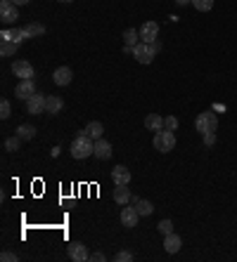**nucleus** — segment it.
I'll return each mask as SVG.
<instances>
[{"label":"nucleus","instance_id":"1","mask_svg":"<svg viewBox=\"0 0 237 262\" xmlns=\"http://www.w3.org/2000/svg\"><path fill=\"white\" fill-rule=\"evenodd\" d=\"M93 151H95V139L88 137L86 130L79 132V137L71 142V156L81 161V158H88V156L93 154Z\"/></svg>","mask_w":237,"mask_h":262},{"label":"nucleus","instance_id":"2","mask_svg":"<svg viewBox=\"0 0 237 262\" xmlns=\"http://www.w3.org/2000/svg\"><path fill=\"white\" fill-rule=\"evenodd\" d=\"M157 52H159V43H142L140 40V43L133 47V57L140 64H152L154 57H157Z\"/></svg>","mask_w":237,"mask_h":262},{"label":"nucleus","instance_id":"3","mask_svg":"<svg viewBox=\"0 0 237 262\" xmlns=\"http://www.w3.org/2000/svg\"><path fill=\"white\" fill-rule=\"evenodd\" d=\"M154 149L161 151V154H168V151H173L175 149V135L171 130H159L154 132Z\"/></svg>","mask_w":237,"mask_h":262},{"label":"nucleus","instance_id":"4","mask_svg":"<svg viewBox=\"0 0 237 262\" xmlns=\"http://www.w3.org/2000/svg\"><path fill=\"white\" fill-rule=\"evenodd\" d=\"M195 128H197V132H202V135H206V132H216V128H218V116L213 114V111L199 114L197 118H195Z\"/></svg>","mask_w":237,"mask_h":262},{"label":"nucleus","instance_id":"5","mask_svg":"<svg viewBox=\"0 0 237 262\" xmlns=\"http://www.w3.org/2000/svg\"><path fill=\"white\" fill-rule=\"evenodd\" d=\"M19 5H15L12 0H0V22L3 24H15L19 19Z\"/></svg>","mask_w":237,"mask_h":262},{"label":"nucleus","instance_id":"6","mask_svg":"<svg viewBox=\"0 0 237 262\" xmlns=\"http://www.w3.org/2000/svg\"><path fill=\"white\" fill-rule=\"evenodd\" d=\"M140 40L142 43H157V36H159V24L157 22H145L140 26Z\"/></svg>","mask_w":237,"mask_h":262},{"label":"nucleus","instance_id":"7","mask_svg":"<svg viewBox=\"0 0 237 262\" xmlns=\"http://www.w3.org/2000/svg\"><path fill=\"white\" fill-rule=\"evenodd\" d=\"M69 257L74 262H86L90 260V253H88V248L81 243V241H71L69 243Z\"/></svg>","mask_w":237,"mask_h":262},{"label":"nucleus","instance_id":"8","mask_svg":"<svg viewBox=\"0 0 237 262\" xmlns=\"http://www.w3.org/2000/svg\"><path fill=\"white\" fill-rule=\"evenodd\" d=\"M45 95H33L31 100H26V111L31 116H38V114H45Z\"/></svg>","mask_w":237,"mask_h":262},{"label":"nucleus","instance_id":"9","mask_svg":"<svg viewBox=\"0 0 237 262\" xmlns=\"http://www.w3.org/2000/svg\"><path fill=\"white\" fill-rule=\"evenodd\" d=\"M15 95H17V100H31L33 95H36V85H33V78H26V80H22V83L17 85V90H15Z\"/></svg>","mask_w":237,"mask_h":262},{"label":"nucleus","instance_id":"10","mask_svg":"<svg viewBox=\"0 0 237 262\" xmlns=\"http://www.w3.org/2000/svg\"><path fill=\"white\" fill-rule=\"evenodd\" d=\"M12 73H15L17 78H22V80L36 76V73H33V66L26 62V59H17V62L12 64Z\"/></svg>","mask_w":237,"mask_h":262},{"label":"nucleus","instance_id":"11","mask_svg":"<svg viewBox=\"0 0 237 262\" xmlns=\"http://www.w3.org/2000/svg\"><path fill=\"white\" fill-rule=\"evenodd\" d=\"M138 220H140V213H138V208H131V206H126V208L121 210V224L124 227H128V229H133V227H138Z\"/></svg>","mask_w":237,"mask_h":262},{"label":"nucleus","instance_id":"12","mask_svg":"<svg viewBox=\"0 0 237 262\" xmlns=\"http://www.w3.org/2000/svg\"><path fill=\"white\" fill-rule=\"evenodd\" d=\"M71 78H74V73H71L69 66H60V69H55V73H52V83L60 85V88H67V85L71 83Z\"/></svg>","mask_w":237,"mask_h":262},{"label":"nucleus","instance_id":"13","mask_svg":"<svg viewBox=\"0 0 237 262\" xmlns=\"http://www.w3.org/2000/svg\"><path fill=\"white\" fill-rule=\"evenodd\" d=\"M111 182L114 185H131V170L126 165H114V170H111Z\"/></svg>","mask_w":237,"mask_h":262},{"label":"nucleus","instance_id":"14","mask_svg":"<svg viewBox=\"0 0 237 262\" xmlns=\"http://www.w3.org/2000/svg\"><path fill=\"white\" fill-rule=\"evenodd\" d=\"M181 248H183V239L175 234V231L166 234V236H164V250H166V253H178Z\"/></svg>","mask_w":237,"mask_h":262},{"label":"nucleus","instance_id":"15","mask_svg":"<svg viewBox=\"0 0 237 262\" xmlns=\"http://www.w3.org/2000/svg\"><path fill=\"white\" fill-rule=\"evenodd\" d=\"M95 156H97V158H100V161H107V158H109L111 156V144L109 142H107V139H95V151H93Z\"/></svg>","mask_w":237,"mask_h":262},{"label":"nucleus","instance_id":"16","mask_svg":"<svg viewBox=\"0 0 237 262\" xmlns=\"http://www.w3.org/2000/svg\"><path fill=\"white\" fill-rule=\"evenodd\" d=\"M62 107H64V102H62V97H57V95H50L45 100V114H50V116H57L62 111Z\"/></svg>","mask_w":237,"mask_h":262},{"label":"nucleus","instance_id":"17","mask_svg":"<svg viewBox=\"0 0 237 262\" xmlns=\"http://www.w3.org/2000/svg\"><path fill=\"white\" fill-rule=\"evenodd\" d=\"M131 199H133V196H131L128 185H116V189H114V201H116L118 206H128V201Z\"/></svg>","mask_w":237,"mask_h":262},{"label":"nucleus","instance_id":"18","mask_svg":"<svg viewBox=\"0 0 237 262\" xmlns=\"http://www.w3.org/2000/svg\"><path fill=\"white\" fill-rule=\"evenodd\" d=\"M145 128L152 132H159V130H164V118L159 114H150L147 118H145Z\"/></svg>","mask_w":237,"mask_h":262},{"label":"nucleus","instance_id":"19","mask_svg":"<svg viewBox=\"0 0 237 262\" xmlns=\"http://www.w3.org/2000/svg\"><path fill=\"white\" fill-rule=\"evenodd\" d=\"M102 132H104V125L100 123V121H90V123L86 125V135H88V137L100 139V137H102Z\"/></svg>","mask_w":237,"mask_h":262},{"label":"nucleus","instance_id":"20","mask_svg":"<svg viewBox=\"0 0 237 262\" xmlns=\"http://www.w3.org/2000/svg\"><path fill=\"white\" fill-rule=\"evenodd\" d=\"M26 38H31V36L26 33V29H24V26H15V29H10V40H12V43L22 45Z\"/></svg>","mask_w":237,"mask_h":262},{"label":"nucleus","instance_id":"21","mask_svg":"<svg viewBox=\"0 0 237 262\" xmlns=\"http://www.w3.org/2000/svg\"><path fill=\"white\" fill-rule=\"evenodd\" d=\"M135 208L140 213V217H150L154 213V206H152V201H145V199H138L135 201Z\"/></svg>","mask_w":237,"mask_h":262},{"label":"nucleus","instance_id":"22","mask_svg":"<svg viewBox=\"0 0 237 262\" xmlns=\"http://www.w3.org/2000/svg\"><path fill=\"white\" fill-rule=\"evenodd\" d=\"M17 135H19L24 142H29V139L36 137V128H33V125H29V123H22L19 128H17Z\"/></svg>","mask_w":237,"mask_h":262},{"label":"nucleus","instance_id":"23","mask_svg":"<svg viewBox=\"0 0 237 262\" xmlns=\"http://www.w3.org/2000/svg\"><path fill=\"white\" fill-rule=\"evenodd\" d=\"M17 43H12V40H0V54L3 57H15V52H17Z\"/></svg>","mask_w":237,"mask_h":262},{"label":"nucleus","instance_id":"24","mask_svg":"<svg viewBox=\"0 0 237 262\" xmlns=\"http://www.w3.org/2000/svg\"><path fill=\"white\" fill-rule=\"evenodd\" d=\"M138 38H140V33L135 31V29H126V31H124V43H126V47H131V50L138 45Z\"/></svg>","mask_w":237,"mask_h":262},{"label":"nucleus","instance_id":"25","mask_svg":"<svg viewBox=\"0 0 237 262\" xmlns=\"http://www.w3.org/2000/svg\"><path fill=\"white\" fill-rule=\"evenodd\" d=\"M22 142H24V139L19 137V135H15V137H8V139H5V151H19Z\"/></svg>","mask_w":237,"mask_h":262},{"label":"nucleus","instance_id":"26","mask_svg":"<svg viewBox=\"0 0 237 262\" xmlns=\"http://www.w3.org/2000/svg\"><path fill=\"white\" fill-rule=\"evenodd\" d=\"M24 29H26V33H29V36H43V33H45V26H43V24H29V26H24Z\"/></svg>","mask_w":237,"mask_h":262},{"label":"nucleus","instance_id":"27","mask_svg":"<svg viewBox=\"0 0 237 262\" xmlns=\"http://www.w3.org/2000/svg\"><path fill=\"white\" fill-rule=\"evenodd\" d=\"M192 5H195V10H199V12H209V10L213 8V0H192Z\"/></svg>","mask_w":237,"mask_h":262},{"label":"nucleus","instance_id":"28","mask_svg":"<svg viewBox=\"0 0 237 262\" xmlns=\"http://www.w3.org/2000/svg\"><path fill=\"white\" fill-rule=\"evenodd\" d=\"M178 118H175V116H166L164 118V130H171V132H175L178 130Z\"/></svg>","mask_w":237,"mask_h":262},{"label":"nucleus","instance_id":"29","mask_svg":"<svg viewBox=\"0 0 237 262\" xmlns=\"http://www.w3.org/2000/svg\"><path fill=\"white\" fill-rule=\"evenodd\" d=\"M10 116H12V107H10L8 100H3V102H0V118H3V121H8Z\"/></svg>","mask_w":237,"mask_h":262},{"label":"nucleus","instance_id":"30","mask_svg":"<svg viewBox=\"0 0 237 262\" xmlns=\"http://www.w3.org/2000/svg\"><path fill=\"white\" fill-rule=\"evenodd\" d=\"M157 229L166 236V234H171V231H173V222H171V220H161V222L157 224Z\"/></svg>","mask_w":237,"mask_h":262},{"label":"nucleus","instance_id":"31","mask_svg":"<svg viewBox=\"0 0 237 262\" xmlns=\"http://www.w3.org/2000/svg\"><path fill=\"white\" fill-rule=\"evenodd\" d=\"M114 260L116 262H131L133 260V253H131V250H118V253L114 255Z\"/></svg>","mask_w":237,"mask_h":262},{"label":"nucleus","instance_id":"32","mask_svg":"<svg viewBox=\"0 0 237 262\" xmlns=\"http://www.w3.org/2000/svg\"><path fill=\"white\" fill-rule=\"evenodd\" d=\"M202 137H204L206 147H213V144H216V132H206V135H202Z\"/></svg>","mask_w":237,"mask_h":262},{"label":"nucleus","instance_id":"33","mask_svg":"<svg viewBox=\"0 0 237 262\" xmlns=\"http://www.w3.org/2000/svg\"><path fill=\"white\" fill-rule=\"evenodd\" d=\"M0 260H3V262H15L17 260V253H10V250H5V253L0 255Z\"/></svg>","mask_w":237,"mask_h":262},{"label":"nucleus","instance_id":"34","mask_svg":"<svg viewBox=\"0 0 237 262\" xmlns=\"http://www.w3.org/2000/svg\"><path fill=\"white\" fill-rule=\"evenodd\" d=\"M104 260H107L104 253H90V262H104Z\"/></svg>","mask_w":237,"mask_h":262},{"label":"nucleus","instance_id":"35","mask_svg":"<svg viewBox=\"0 0 237 262\" xmlns=\"http://www.w3.org/2000/svg\"><path fill=\"white\" fill-rule=\"evenodd\" d=\"M190 3H192V0H175V5H178V8H185V5H190Z\"/></svg>","mask_w":237,"mask_h":262},{"label":"nucleus","instance_id":"36","mask_svg":"<svg viewBox=\"0 0 237 262\" xmlns=\"http://www.w3.org/2000/svg\"><path fill=\"white\" fill-rule=\"evenodd\" d=\"M15 5H29V0H12Z\"/></svg>","mask_w":237,"mask_h":262},{"label":"nucleus","instance_id":"37","mask_svg":"<svg viewBox=\"0 0 237 262\" xmlns=\"http://www.w3.org/2000/svg\"><path fill=\"white\" fill-rule=\"evenodd\" d=\"M60 3H74V0H60Z\"/></svg>","mask_w":237,"mask_h":262}]
</instances>
